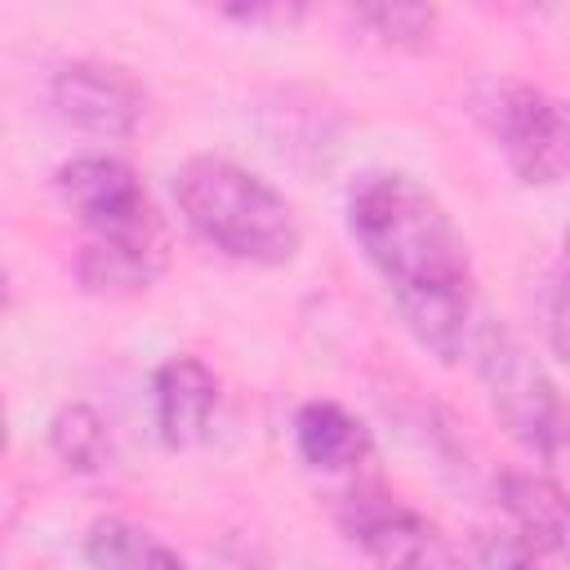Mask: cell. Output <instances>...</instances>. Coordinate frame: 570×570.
Masks as SVG:
<instances>
[{
    "label": "cell",
    "instance_id": "obj_1",
    "mask_svg": "<svg viewBox=\"0 0 570 570\" xmlns=\"http://www.w3.org/2000/svg\"><path fill=\"white\" fill-rule=\"evenodd\" d=\"M343 214L410 338L454 365L476 330V272L454 214L401 169H365L347 187Z\"/></svg>",
    "mask_w": 570,
    "mask_h": 570
},
{
    "label": "cell",
    "instance_id": "obj_2",
    "mask_svg": "<svg viewBox=\"0 0 570 570\" xmlns=\"http://www.w3.org/2000/svg\"><path fill=\"white\" fill-rule=\"evenodd\" d=\"M174 196L183 223L209 249L236 263L285 267L303 245V227L289 196L227 156L200 151L183 160V169L174 174Z\"/></svg>",
    "mask_w": 570,
    "mask_h": 570
},
{
    "label": "cell",
    "instance_id": "obj_3",
    "mask_svg": "<svg viewBox=\"0 0 570 570\" xmlns=\"http://www.w3.org/2000/svg\"><path fill=\"white\" fill-rule=\"evenodd\" d=\"M468 352L499 428L530 459H539L543 468H557L566 450V405L543 361L499 321H476Z\"/></svg>",
    "mask_w": 570,
    "mask_h": 570
},
{
    "label": "cell",
    "instance_id": "obj_4",
    "mask_svg": "<svg viewBox=\"0 0 570 570\" xmlns=\"http://www.w3.org/2000/svg\"><path fill=\"white\" fill-rule=\"evenodd\" d=\"M468 116L525 187H557L570 169V120L561 98L530 80L490 76L468 94Z\"/></svg>",
    "mask_w": 570,
    "mask_h": 570
},
{
    "label": "cell",
    "instance_id": "obj_5",
    "mask_svg": "<svg viewBox=\"0 0 570 570\" xmlns=\"http://www.w3.org/2000/svg\"><path fill=\"white\" fill-rule=\"evenodd\" d=\"M53 187L76 223L89 232L85 240L102 245H156L165 249V223L138 178L134 165L107 151L71 156L53 169Z\"/></svg>",
    "mask_w": 570,
    "mask_h": 570
},
{
    "label": "cell",
    "instance_id": "obj_6",
    "mask_svg": "<svg viewBox=\"0 0 570 570\" xmlns=\"http://www.w3.org/2000/svg\"><path fill=\"white\" fill-rule=\"evenodd\" d=\"M338 525L379 570H454L436 525L379 485H356L343 494Z\"/></svg>",
    "mask_w": 570,
    "mask_h": 570
},
{
    "label": "cell",
    "instance_id": "obj_7",
    "mask_svg": "<svg viewBox=\"0 0 570 570\" xmlns=\"http://www.w3.org/2000/svg\"><path fill=\"white\" fill-rule=\"evenodd\" d=\"M49 107L62 125L89 138H129L147 116V89L116 62L80 58L53 71Z\"/></svg>",
    "mask_w": 570,
    "mask_h": 570
},
{
    "label": "cell",
    "instance_id": "obj_8",
    "mask_svg": "<svg viewBox=\"0 0 570 570\" xmlns=\"http://www.w3.org/2000/svg\"><path fill=\"white\" fill-rule=\"evenodd\" d=\"M223 387L200 356H169L151 374V423L169 450H191L209 436Z\"/></svg>",
    "mask_w": 570,
    "mask_h": 570
},
{
    "label": "cell",
    "instance_id": "obj_9",
    "mask_svg": "<svg viewBox=\"0 0 570 570\" xmlns=\"http://www.w3.org/2000/svg\"><path fill=\"white\" fill-rule=\"evenodd\" d=\"M499 503L517 530V539L534 557H561L566 552V494L561 485L539 468H508L499 476Z\"/></svg>",
    "mask_w": 570,
    "mask_h": 570
},
{
    "label": "cell",
    "instance_id": "obj_10",
    "mask_svg": "<svg viewBox=\"0 0 570 570\" xmlns=\"http://www.w3.org/2000/svg\"><path fill=\"white\" fill-rule=\"evenodd\" d=\"M294 450L312 472L343 476L370 459L374 441H370V428L338 401H307L294 414Z\"/></svg>",
    "mask_w": 570,
    "mask_h": 570
},
{
    "label": "cell",
    "instance_id": "obj_11",
    "mask_svg": "<svg viewBox=\"0 0 570 570\" xmlns=\"http://www.w3.org/2000/svg\"><path fill=\"white\" fill-rule=\"evenodd\" d=\"M76 281L85 294H98V298H129V294H142L160 281L165 272V249L156 245H102V240H85L76 249V263H71Z\"/></svg>",
    "mask_w": 570,
    "mask_h": 570
},
{
    "label": "cell",
    "instance_id": "obj_12",
    "mask_svg": "<svg viewBox=\"0 0 570 570\" xmlns=\"http://www.w3.org/2000/svg\"><path fill=\"white\" fill-rule=\"evenodd\" d=\"M89 570H187V561L147 525L129 517H98L85 530Z\"/></svg>",
    "mask_w": 570,
    "mask_h": 570
},
{
    "label": "cell",
    "instance_id": "obj_13",
    "mask_svg": "<svg viewBox=\"0 0 570 570\" xmlns=\"http://www.w3.org/2000/svg\"><path fill=\"white\" fill-rule=\"evenodd\" d=\"M49 450L76 476H98L102 468H111V454H116L111 428H107V419L89 401H67V405L53 410V419H49Z\"/></svg>",
    "mask_w": 570,
    "mask_h": 570
},
{
    "label": "cell",
    "instance_id": "obj_14",
    "mask_svg": "<svg viewBox=\"0 0 570 570\" xmlns=\"http://www.w3.org/2000/svg\"><path fill=\"white\" fill-rule=\"evenodd\" d=\"M352 18L379 45H423L436 27V9L428 4H356Z\"/></svg>",
    "mask_w": 570,
    "mask_h": 570
},
{
    "label": "cell",
    "instance_id": "obj_15",
    "mask_svg": "<svg viewBox=\"0 0 570 570\" xmlns=\"http://www.w3.org/2000/svg\"><path fill=\"white\" fill-rule=\"evenodd\" d=\"M472 561H476V570H539V557L517 534H494V530L476 534Z\"/></svg>",
    "mask_w": 570,
    "mask_h": 570
},
{
    "label": "cell",
    "instance_id": "obj_16",
    "mask_svg": "<svg viewBox=\"0 0 570 570\" xmlns=\"http://www.w3.org/2000/svg\"><path fill=\"white\" fill-rule=\"evenodd\" d=\"M543 316H548V347L557 361H566V267L552 263L543 281Z\"/></svg>",
    "mask_w": 570,
    "mask_h": 570
},
{
    "label": "cell",
    "instance_id": "obj_17",
    "mask_svg": "<svg viewBox=\"0 0 570 570\" xmlns=\"http://www.w3.org/2000/svg\"><path fill=\"white\" fill-rule=\"evenodd\" d=\"M227 18H236V22H245V27H263V22H281V27H289L294 18H298V9H227Z\"/></svg>",
    "mask_w": 570,
    "mask_h": 570
},
{
    "label": "cell",
    "instance_id": "obj_18",
    "mask_svg": "<svg viewBox=\"0 0 570 570\" xmlns=\"http://www.w3.org/2000/svg\"><path fill=\"white\" fill-rule=\"evenodd\" d=\"M9 445V410H4V396H0V454Z\"/></svg>",
    "mask_w": 570,
    "mask_h": 570
},
{
    "label": "cell",
    "instance_id": "obj_19",
    "mask_svg": "<svg viewBox=\"0 0 570 570\" xmlns=\"http://www.w3.org/2000/svg\"><path fill=\"white\" fill-rule=\"evenodd\" d=\"M9 298H13V289H9V276L0 267V312H9Z\"/></svg>",
    "mask_w": 570,
    "mask_h": 570
}]
</instances>
